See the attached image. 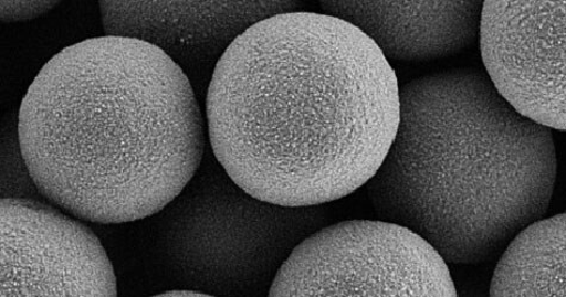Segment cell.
<instances>
[{
	"mask_svg": "<svg viewBox=\"0 0 566 297\" xmlns=\"http://www.w3.org/2000/svg\"><path fill=\"white\" fill-rule=\"evenodd\" d=\"M209 146L251 195L324 206L376 176L401 119L390 61L360 29L323 12L273 15L244 31L213 71Z\"/></svg>",
	"mask_w": 566,
	"mask_h": 297,
	"instance_id": "obj_1",
	"label": "cell"
},
{
	"mask_svg": "<svg viewBox=\"0 0 566 297\" xmlns=\"http://www.w3.org/2000/svg\"><path fill=\"white\" fill-rule=\"evenodd\" d=\"M186 73L148 42L104 35L66 46L19 109L27 166L41 195L83 222L118 225L163 211L209 147Z\"/></svg>",
	"mask_w": 566,
	"mask_h": 297,
	"instance_id": "obj_2",
	"label": "cell"
},
{
	"mask_svg": "<svg viewBox=\"0 0 566 297\" xmlns=\"http://www.w3.org/2000/svg\"><path fill=\"white\" fill-rule=\"evenodd\" d=\"M557 166L553 130L520 114L485 71L454 68L401 87L399 130L365 190L381 221L448 263L476 265L541 221Z\"/></svg>",
	"mask_w": 566,
	"mask_h": 297,
	"instance_id": "obj_3",
	"label": "cell"
},
{
	"mask_svg": "<svg viewBox=\"0 0 566 297\" xmlns=\"http://www.w3.org/2000/svg\"><path fill=\"white\" fill-rule=\"evenodd\" d=\"M157 252L180 288L211 296H269L294 248L331 224L327 205L287 208L233 181L210 146L196 176L158 214Z\"/></svg>",
	"mask_w": 566,
	"mask_h": 297,
	"instance_id": "obj_4",
	"label": "cell"
},
{
	"mask_svg": "<svg viewBox=\"0 0 566 297\" xmlns=\"http://www.w3.org/2000/svg\"><path fill=\"white\" fill-rule=\"evenodd\" d=\"M449 263L410 229L355 219L318 229L282 265L269 297L458 295Z\"/></svg>",
	"mask_w": 566,
	"mask_h": 297,
	"instance_id": "obj_5",
	"label": "cell"
},
{
	"mask_svg": "<svg viewBox=\"0 0 566 297\" xmlns=\"http://www.w3.org/2000/svg\"><path fill=\"white\" fill-rule=\"evenodd\" d=\"M0 296H116L113 263L95 232L48 200L2 199Z\"/></svg>",
	"mask_w": 566,
	"mask_h": 297,
	"instance_id": "obj_6",
	"label": "cell"
},
{
	"mask_svg": "<svg viewBox=\"0 0 566 297\" xmlns=\"http://www.w3.org/2000/svg\"><path fill=\"white\" fill-rule=\"evenodd\" d=\"M484 68L525 117L566 131V3L484 2Z\"/></svg>",
	"mask_w": 566,
	"mask_h": 297,
	"instance_id": "obj_7",
	"label": "cell"
},
{
	"mask_svg": "<svg viewBox=\"0 0 566 297\" xmlns=\"http://www.w3.org/2000/svg\"><path fill=\"white\" fill-rule=\"evenodd\" d=\"M298 0L272 2H101L105 35L157 45L186 73L205 107L220 59L244 31L273 15L302 11Z\"/></svg>",
	"mask_w": 566,
	"mask_h": 297,
	"instance_id": "obj_8",
	"label": "cell"
},
{
	"mask_svg": "<svg viewBox=\"0 0 566 297\" xmlns=\"http://www.w3.org/2000/svg\"><path fill=\"white\" fill-rule=\"evenodd\" d=\"M483 2H319L323 13L357 26L388 60L450 57L480 40Z\"/></svg>",
	"mask_w": 566,
	"mask_h": 297,
	"instance_id": "obj_9",
	"label": "cell"
},
{
	"mask_svg": "<svg viewBox=\"0 0 566 297\" xmlns=\"http://www.w3.org/2000/svg\"><path fill=\"white\" fill-rule=\"evenodd\" d=\"M492 296H566V213L520 232L500 256Z\"/></svg>",
	"mask_w": 566,
	"mask_h": 297,
	"instance_id": "obj_10",
	"label": "cell"
},
{
	"mask_svg": "<svg viewBox=\"0 0 566 297\" xmlns=\"http://www.w3.org/2000/svg\"><path fill=\"white\" fill-rule=\"evenodd\" d=\"M2 199L45 200L30 174L19 135V116L6 117L2 130Z\"/></svg>",
	"mask_w": 566,
	"mask_h": 297,
	"instance_id": "obj_11",
	"label": "cell"
},
{
	"mask_svg": "<svg viewBox=\"0 0 566 297\" xmlns=\"http://www.w3.org/2000/svg\"><path fill=\"white\" fill-rule=\"evenodd\" d=\"M60 2L50 0V2H11V0H2L0 3V18L4 23H20L36 20L41 15L49 13Z\"/></svg>",
	"mask_w": 566,
	"mask_h": 297,
	"instance_id": "obj_12",
	"label": "cell"
},
{
	"mask_svg": "<svg viewBox=\"0 0 566 297\" xmlns=\"http://www.w3.org/2000/svg\"><path fill=\"white\" fill-rule=\"evenodd\" d=\"M158 297L171 296V297H208L207 294L193 289L188 288H177L174 290H167L160 294H157Z\"/></svg>",
	"mask_w": 566,
	"mask_h": 297,
	"instance_id": "obj_13",
	"label": "cell"
}]
</instances>
